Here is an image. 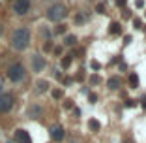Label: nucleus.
<instances>
[{
	"label": "nucleus",
	"mask_w": 146,
	"mask_h": 143,
	"mask_svg": "<svg viewBox=\"0 0 146 143\" xmlns=\"http://www.w3.org/2000/svg\"><path fill=\"white\" fill-rule=\"evenodd\" d=\"M135 105H137V102H135L133 98H127V100H125V107H135Z\"/></svg>",
	"instance_id": "obj_18"
},
{
	"label": "nucleus",
	"mask_w": 146,
	"mask_h": 143,
	"mask_svg": "<svg viewBox=\"0 0 146 143\" xmlns=\"http://www.w3.org/2000/svg\"><path fill=\"white\" fill-rule=\"evenodd\" d=\"M30 45V30L26 26H21L11 34V47L17 51H25Z\"/></svg>",
	"instance_id": "obj_1"
},
{
	"label": "nucleus",
	"mask_w": 146,
	"mask_h": 143,
	"mask_svg": "<svg viewBox=\"0 0 146 143\" xmlns=\"http://www.w3.org/2000/svg\"><path fill=\"white\" fill-rule=\"evenodd\" d=\"M66 15H68V9L62 4H54L47 9V19L49 21H62Z\"/></svg>",
	"instance_id": "obj_3"
},
{
	"label": "nucleus",
	"mask_w": 146,
	"mask_h": 143,
	"mask_svg": "<svg viewBox=\"0 0 146 143\" xmlns=\"http://www.w3.org/2000/svg\"><path fill=\"white\" fill-rule=\"evenodd\" d=\"M96 11H98V13H105V11H103V4H99L98 8H96Z\"/></svg>",
	"instance_id": "obj_28"
},
{
	"label": "nucleus",
	"mask_w": 146,
	"mask_h": 143,
	"mask_svg": "<svg viewBox=\"0 0 146 143\" xmlns=\"http://www.w3.org/2000/svg\"><path fill=\"white\" fill-rule=\"evenodd\" d=\"M66 30H68V28H66V25H58V26L54 28V32H56V34H64Z\"/></svg>",
	"instance_id": "obj_17"
},
{
	"label": "nucleus",
	"mask_w": 146,
	"mask_h": 143,
	"mask_svg": "<svg viewBox=\"0 0 146 143\" xmlns=\"http://www.w3.org/2000/svg\"><path fill=\"white\" fill-rule=\"evenodd\" d=\"M131 40H133V38H131V36H125V38H124V44H129Z\"/></svg>",
	"instance_id": "obj_29"
},
{
	"label": "nucleus",
	"mask_w": 146,
	"mask_h": 143,
	"mask_svg": "<svg viewBox=\"0 0 146 143\" xmlns=\"http://www.w3.org/2000/svg\"><path fill=\"white\" fill-rule=\"evenodd\" d=\"M99 81H101V79H99V75H96V74H94V75L90 77V83H92V85H98Z\"/></svg>",
	"instance_id": "obj_19"
},
{
	"label": "nucleus",
	"mask_w": 146,
	"mask_h": 143,
	"mask_svg": "<svg viewBox=\"0 0 146 143\" xmlns=\"http://www.w3.org/2000/svg\"><path fill=\"white\" fill-rule=\"evenodd\" d=\"M52 98H62V91H60V89L52 91Z\"/></svg>",
	"instance_id": "obj_23"
},
{
	"label": "nucleus",
	"mask_w": 146,
	"mask_h": 143,
	"mask_svg": "<svg viewBox=\"0 0 146 143\" xmlns=\"http://www.w3.org/2000/svg\"><path fill=\"white\" fill-rule=\"evenodd\" d=\"M41 113H43V109H41V105H38V104H32L30 107H28V117L30 119L41 117Z\"/></svg>",
	"instance_id": "obj_9"
},
{
	"label": "nucleus",
	"mask_w": 146,
	"mask_h": 143,
	"mask_svg": "<svg viewBox=\"0 0 146 143\" xmlns=\"http://www.w3.org/2000/svg\"><path fill=\"white\" fill-rule=\"evenodd\" d=\"M71 60H73V55H66L64 58H62V68L68 70L69 66H71Z\"/></svg>",
	"instance_id": "obj_15"
},
{
	"label": "nucleus",
	"mask_w": 146,
	"mask_h": 143,
	"mask_svg": "<svg viewBox=\"0 0 146 143\" xmlns=\"http://www.w3.org/2000/svg\"><path fill=\"white\" fill-rule=\"evenodd\" d=\"M0 34H2V25H0Z\"/></svg>",
	"instance_id": "obj_31"
},
{
	"label": "nucleus",
	"mask_w": 146,
	"mask_h": 143,
	"mask_svg": "<svg viewBox=\"0 0 146 143\" xmlns=\"http://www.w3.org/2000/svg\"><path fill=\"white\" fill-rule=\"evenodd\" d=\"M88 128H90V132H98L99 128H101V124H99V121H96V119H90V121H88Z\"/></svg>",
	"instance_id": "obj_14"
},
{
	"label": "nucleus",
	"mask_w": 146,
	"mask_h": 143,
	"mask_svg": "<svg viewBox=\"0 0 146 143\" xmlns=\"http://www.w3.org/2000/svg\"><path fill=\"white\" fill-rule=\"evenodd\" d=\"M127 83H129V87H131V89H137L139 87V75L135 74V72H131L129 77H127Z\"/></svg>",
	"instance_id": "obj_12"
},
{
	"label": "nucleus",
	"mask_w": 146,
	"mask_h": 143,
	"mask_svg": "<svg viewBox=\"0 0 146 143\" xmlns=\"http://www.w3.org/2000/svg\"><path fill=\"white\" fill-rule=\"evenodd\" d=\"M47 89H49V83L47 81L39 79V81L36 83V91H38V92H47Z\"/></svg>",
	"instance_id": "obj_13"
},
{
	"label": "nucleus",
	"mask_w": 146,
	"mask_h": 143,
	"mask_svg": "<svg viewBox=\"0 0 146 143\" xmlns=\"http://www.w3.org/2000/svg\"><path fill=\"white\" fill-rule=\"evenodd\" d=\"M32 70H34L36 74L45 70V58H43L41 55H34L32 56Z\"/></svg>",
	"instance_id": "obj_8"
},
{
	"label": "nucleus",
	"mask_w": 146,
	"mask_h": 143,
	"mask_svg": "<svg viewBox=\"0 0 146 143\" xmlns=\"http://www.w3.org/2000/svg\"><path fill=\"white\" fill-rule=\"evenodd\" d=\"M13 138H15V141H17V143H32L30 134H28L26 130H23V128H17L15 134H13Z\"/></svg>",
	"instance_id": "obj_7"
},
{
	"label": "nucleus",
	"mask_w": 146,
	"mask_h": 143,
	"mask_svg": "<svg viewBox=\"0 0 146 143\" xmlns=\"http://www.w3.org/2000/svg\"><path fill=\"white\" fill-rule=\"evenodd\" d=\"M64 44H66V45H69V47H73V45L77 44V38H75V36H66Z\"/></svg>",
	"instance_id": "obj_16"
},
{
	"label": "nucleus",
	"mask_w": 146,
	"mask_h": 143,
	"mask_svg": "<svg viewBox=\"0 0 146 143\" xmlns=\"http://www.w3.org/2000/svg\"><path fill=\"white\" fill-rule=\"evenodd\" d=\"M122 15H124L125 19H129V17H131V11H129V9H124V11H122Z\"/></svg>",
	"instance_id": "obj_25"
},
{
	"label": "nucleus",
	"mask_w": 146,
	"mask_h": 143,
	"mask_svg": "<svg viewBox=\"0 0 146 143\" xmlns=\"http://www.w3.org/2000/svg\"><path fill=\"white\" fill-rule=\"evenodd\" d=\"M75 21H77V23H82V21H84V17H82V15H77V19H75Z\"/></svg>",
	"instance_id": "obj_30"
},
{
	"label": "nucleus",
	"mask_w": 146,
	"mask_h": 143,
	"mask_svg": "<svg viewBox=\"0 0 146 143\" xmlns=\"http://www.w3.org/2000/svg\"><path fill=\"white\" fill-rule=\"evenodd\" d=\"M88 100H90V102H92V104H94V102H96V100H98V96H96V94H92V92H90V94H88Z\"/></svg>",
	"instance_id": "obj_26"
},
{
	"label": "nucleus",
	"mask_w": 146,
	"mask_h": 143,
	"mask_svg": "<svg viewBox=\"0 0 146 143\" xmlns=\"http://www.w3.org/2000/svg\"><path fill=\"white\" fill-rule=\"evenodd\" d=\"M13 11L17 13V15H26V13L30 11V0H15Z\"/></svg>",
	"instance_id": "obj_5"
},
{
	"label": "nucleus",
	"mask_w": 146,
	"mask_h": 143,
	"mask_svg": "<svg viewBox=\"0 0 146 143\" xmlns=\"http://www.w3.org/2000/svg\"><path fill=\"white\" fill-rule=\"evenodd\" d=\"M135 6H137V8H142V6H144V2H142V0H135Z\"/></svg>",
	"instance_id": "obj_27"
},
{
	"label": "nucleus",
	"mask_w": 146,
	"mask_h": 143,
	"mask_svg": "<svg viewBox=\"0 0 146 143\" xmlns=\"http://www.w3.org/2000/svg\"><path fill=\"white\" fill-rule=\"evenodd\" d=\"M120 85H122V79L118 77V75H114V77H111L107 81V87L111 89V91H118V89H120Z\"/></svg>",
	"instance_id": "obj_10"
},
{
	"label": "nucleus",
	"mask_w": 146,
	"mask_h": 143,
	"mask_svg": "<svg viewBox=\"0 0 146 143\" xmlns=\"http://www.w3.org/2000/svg\"><path fill=\"white\" fill-rule=\"evenodd\" d=\"M114 4L118 6V8H124V6L127 4V0H114Z\"/></svg>",
	"instance_id": "obj_20"
},
{
	"label": "nucleus",
	"mask_w": 146,
	"mask_h": 143,
	"mask_svg": "<svg viewBox=\"0 0 146 143\" xmlns=\"http://www.w3.org/2000/svg\"><path fill=\"white\" fill-rule=\"evenodd\" d=\"M49 134H51V139H52V141H56V143H58V141H62V139L66 138V130L62 128L60 124L52 126L51 130H49Z\"/></svg>",
	"instance_id": "obj_6"
},
{
	"label": "nucleus",
	"mask_w": 146,
	"mask_h": 143,
	"mask_svg": "<svg viewBox=\"0 0 146 143\" xmlns=\"http://www.w3.org/2000/svg\"><path fill=\"white\" fill-rule=\"evenodd\" d=\"M133 26L135 28H142V21L141 19H133Z\"/></svg>",
	"instance_id": "obj_21"
},
{
	"label": "nucleus",
	"mask_w": 146,
	"mask_h": 143,
	"mask_svg": "<svg viewBox=\"0 0 146 143\" xmlns=\"http://www.w3.org/2000/svg\"><path fill=\"white\" fill-rule=\"evenodd\" d=\"M6 74H8V79L11 83H21V81H25V77H26V70L21 62H15V64H11L8 68Z\"/></svg>",
	"instance_id": "obj_2"
},
{
	"label": "nucleus",
	"mask_w": 146,
	"mask_h": 143,
	"mask_svg": "<svg viewBox=\"0 0 146 143\" xmlns=\"http://www.w3.org/2000/svg\"><path fill=\"white\" fill-rule=\"evenodd\" d=\"M109 34L111 36H120L122 34V25L120 23H111V25H109Z\"/></svg>",
	"instance_id": "obj_11"
},
{
	"label": "nucleus",
	"mask_w": 146,
	"mask_h": 143,
	"mask_svg": "<svg viewBox=\"0 0 146 143\" xmlns=\"http://www.w3.org/2000/svg\"><path fill=\"white\" fill-rule=\"evenodd\" d=\"M15 105V98L13 94L6 92V94H0V113H9Z\"/></svg>",
	"instance_id": "obj_4"
},
{
	"label": "nucleus",
	"mask_w": 146,
	"mask_h": 143,
	"mask_svg": "<svg viewBox=\"0 0 146 143\" xmlns=\"http://www.w3.org/2000/svg\"><path fill=\"white\" fill-rule=\"evenodd\" d=\"M64 107L66 109H73V102H71V100H66V102H64Z\"/></svg>",
	"instance_id": "obj_24"
},
{
	"label": "nucleus",
	"mask_w": 146,
	"mask_h": 143,
	"mask_svg": "<svg viewBox=\"0 0 146 143\" xmlns=\"http://www.w3.org/2000/svg\"><path fill=\"white\" fill-rule=\"evenodd\" d=\"M90 66H92V70H99V68H101V64H99L98 60H92V62H90Z\"/></svg>",
	"instance_id": "obj_22"
}]
</instances>
